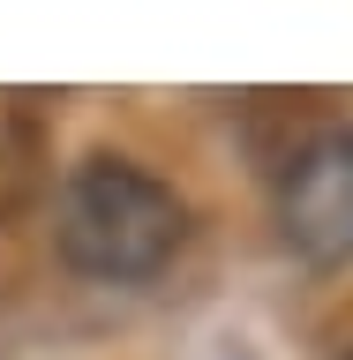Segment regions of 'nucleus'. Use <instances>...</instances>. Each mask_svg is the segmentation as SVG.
Masks as SVG:
<instances>
[{
    "label": "nucleus",
    "instance_id": "obj_3",
    "mask_svg": "<svg viewBox=\"0 0 353 360\" xmlns=\"http://www.w3.org/2000/svg\"><path fill=\"white\" fill-rule=\"evenodd\" d=\"M346 360H353V353H346Z\"/></svg>",
    "mask_w": 353,
    "mask_h": 360
},
{
    "label": "nucleus",
    "instance_id": "obj_1",
    "mask_svg": "<svg viewBox=\"0 0 353 360\" xmlns=\"http://www.w3.org/2000/svg\"><path fill=\"white\" fill-rule=\"evenodd\" d=\"M180 233H188L180 195L135 158H83L61 188V210H53L61 255L83 278H113V285L166 270Z\"/></svg>",
    "mask_w": 353,
    "mask_h": 360
},
{
    "label": "nucleus",
    "instance_id": "obj_2",
    "mask_svg": "<svg viewBox=\"0 0 353 360\" xmlns=\"http://www.w3.org/2000/svg\"><path fill=\"white\" fill-rule=\"evenodd\" d=\"M278 233L309 263L353 255V128H316L278 173Z\"/></svg>",
    "mask_w": 353,
    "mask_h": 360
}]
</instances>
